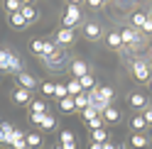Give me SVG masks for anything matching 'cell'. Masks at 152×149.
Listing matches in <instances>:
<instances>
[{
  "label": "cell",
  "mask_w": 152,
  "mask_h": 149,
  "mask_svg": "<svg viewBox=\"0 0 152 149\" xmlns=\"http://www.w3.org/2000/svg\"><path fill=\"white\" fill-rule=\"evenodd\" d=\"M150 144H152V137H150Z\"/></svg>",
  "instance_id": "7dc6e473"
},
{
  "label": "cell",
  "mask_w": 152,
  "mask_h": 149,
  "mask_svg": "<svg viewBox=\"0 0 152 149\" xmlns=\"http://www.w3.org/2000/svg\"><path fill=\"white\" fill-rule=\"evenodd\" d=\"M42 142H44V137H42L39 132H30V135H25V144H27V149H39Z\"/></svg>",
  "instance_id": "5bb4252c"
},
{
  "label": "cell",
  "mask_w": 152,
  "mask_h": 149,
  "mask_svg": "<svg viewBox=\"0 0 152 149\" xmlns=\"http://www.w3.org/2000/svg\"><path fill=\"white\" fill-rule=\"evenodd\" d=\"M83 37L96 42L98 37H101V25L98 22H86V25H83Z\"/></svg>",
  "instance_id": "7c38bea8"
},
{
  "label": "cell",
  "mask_w": 152,
  "mask_h": 149,
  "mask_svg": "<svg viewBox=\"0 0 152 149\" xmlns=\"http://www.w3.org/2000/svg\"><path fill=\"white\" fill-rule=\"evenodd\" d=\"M147 17H150V20H152V12H150V15H147Z\"/></svg>",
  "instance_id": "bcb514c9"
},
{
  "label": "cell",
  "mask_w": 152,
  "mask_h": 149,
  "mask_svg": "<svg viewBox=\"0 0 152 149\" xmlns=\"http://www.w3.org/2000/svg\"><path fill=\"white\" fill-rule=\"evenodd\" d=\"M12 56V51L10 49H0V71L5 69V64H7V59Z\"/></svg>",
  "instance_id": "d590c367"
},
{
  "label": "cell",
  "mask_w": 152,
  "mask_h": 149,
  "mask_svg": "<svg viewBox=\"0 0 152 149\" xmlns=\"http://www.w3.org/2000/svg\"><path fill=\"white\" fill-rule=\"evenodd\" d=\"M66 93H69L71 98H76V95H81V93H83V88H81V83L76 81V78H71L69 83H66Z\"/></svg>",
  "instance_id": "4316f807"
},
{
  "label": "cell",
  "mask_w": 152,
  "mask_h": 149,
  "mask_svg": "<svg viewBox=\"0 0 152 149\" xmlns=\"http://www.w3.org/2000/svg\"><path fill=\"white\" fill-rule=\"evenodd\" d=\"M98 90H101V100H106L108 105H113V98H115L113 88H108V86H98Z\"/></svg>",
  "instance_id": "4dcf8cb0"
},
{
  "label": "cell",
  "mask_w": 152,
  "mask_h": 149,
  "mask_svg": "<svg viewBox=\"0 0 152 149\" xmlns=\"http://www.w3.org/2000/svg\"><path fill=\"white\" fill-rule=\"evenodd\" d=\"M69 71H71V76H74L76 81L83 78L86 73H91V71H88V64H86V61H81V59H74V61L69 64Z\"/></svg>",
  "instance_id": "3957f363"
},
{
  "label": "cell",
  "mask_w": 152,
  "mask_h": 149,
  "mask_svg": "<svg viewBox=\"0 0 152 149\" xmlns=\"http://www.w3.org/2000/svg\"><path fill=\"white\" fill-rule=\"evenodd\" d=\"M25 149H27V147H25Z\"/></svg>",
  "instance_id": "c3c4849f"
},
{
  "label": "cell",
  "mask_w": 152,
  "mask_h": 149,
  "mask_svg": "<svg viewBox=\"0 0 152 149\" xmlns=\"http://www.w3.org/2000/svg\"><path fill=\"white\" fill-rule=\"evenodd\" d=\"M147 127H150V125L145 122L142 113H140V115H132V117H130V129H132V132H145Z\"/></svg>",
  "instance_id": "9a60e30c"
},
{
  "label": "cell",
  "mask_w": 152,
  "mask_h": 149,
  "mask_svg": "<svg viewBox=\"0 0 152 149\" xmlns=\"http://www.w3.org/2000/svg\"><path fill=\"white\" fill-rule=\"evenodd\" d=\"M142 32H147V34H152V20L147 17V22H145V27H142Z\"/></svg>",
  "instance_id": "ab89813d"
},
{
  "label": "cell",
  "mask_w": 152,
  "mask_h": 149,
  "mask_svg": "<svg viewBox=\"0 0 152 149\" xmlns=\"http://www.w3.org/2000/svg\"><path fill=\"white\" fill-rule=\"evenodd\" d=\"M130 147L132 149H147L150 147V137H145L142 132H132L130 135Z\"/></svg>",
  "instance_id": "30bf717a"
},
{
  "label": "cell",
  "mask_w": 152,
  "mask_h": 149,
  "mask_svg": "<svg viewBox=\"0 0 152 149\" xmlns=\"http://www.w3.org/2000/svg\"><path fill=\"white\" fill-rule=\"evenodd\" d=\"M103 149H118V147H115V144H113L110 139H108V142H103Z\"/></svg>",
  "instance_id": "60d3db41"
},
{
  "label": "cell",
  "mask_w": 152,
  "mask_h": 149,
  "mask_svg": "<svg viewBox=\"0 0 152 149\" xmlns=\"http://www.w3.org/2000/svg\"><path fill=\"white\" fill-rule=\"evenodd\" d=\"M54 98H56V100L69 98V93H66V86H64V83H56V88H54Z\"/></svg>",
  "instance_id": "e575fe53"
},
{
  "label": "cell",
  "mask_w": 152,
  "mask_h": 149,
  "mask_svg": "<svg viewBox=\"0 0 152 149\" xmlns=\"http://www.w3.org/2000/svg\"><path fill=\"white\" fill-rule=\"evenodd\" d=\"M7 25H10L12 30H25L27 20L22 17V12H15V15H7Z\"/></svg>",
  "instance_id": "2e32d148"
},
{
  "label": "cell",
  "mask_w": 152,
  "mask_h": 149,
  "mask_svg": "<svg viewBox=\"0 0 152 149\" xmlns=\"http://www.w3.org/2000/svg\"><path fill=\"white\" fill-rule=\"evenodd\" d=\"M88 149H103V144H96V142H91V144H88Z\"/></svg>",
  "instance_id": "7bdbcfd3"
},
{
  "label": "cell",
  "mask_w": 152,
  "mask_h": 149,
  "mask_svg": "<svg viewBox=\"0 0 152 149\" xmlns=\"http://www.w3.org/2000/svg\"><path fill=\"white\" fill-rule=\"evenodd\" d=\"M59 144H61V142H59ZM61 147H64V149H79V147H76V142H69V144H61Z\"/></svg>",
  "instance_id": "b9f144b4"
},
{
  "label": "cell",
  "mask_w": 152,
  "mask_h": 149,
  "mask_svg": "<svg viewBox=\"0 0 152 149\" xmlns=\"http://www.w3.org/2000/svg\"><path fill=\"white\" fill-rule=\"evenodd\" d=\"M145 22H147V12L137 10V12L130 15V27H135V30H142V27H145Z\"/></svg>",
  "instance_id": "e0dca14e"
},
{
  "label": "cell",
  "mask_w": 152,
  "mask_h": 149,
  "mask_svg": "<svg viewBox=\"0 0 152 149\" xmlns=\"http://www.w3.org/2000/svg\"><path fill=\"white\" fill-rule=\"evenodd\" d=\"M79 22H81V7L76 5V3H66L64 5V15H61V27L74 30Z\"/></svg>",
  "instance_id": "6da1fadb"
},
{
  "label": "cell",
  "mask_w": 152,
  "mask_h": 149,
  "mask_svg": "<svg viewBox=\"0 0 152 149\" xmlns=\"http://www.w3.org/2000/svg\"><path fill=\"white\" fill-rule=\"evenodd\" d=\"M20 12H22V17L27 20V25H32V22H37V17H39V10H37V7H34L32 3H25Z\"/></svg>",
  "instance_id": "8fae6325"
},
{
  "label": "cell",
  "mask_w": 152,
  "mask_h": 149,
  "mask_svg": "<svg viewBox=\"0 0 152 149\" xmlns=\"http://www.w3.org/2000/svg\"><path fill=\"white\" fill-rule=\"evenodd\" d=\"M130 69H132V76H135V81H140V83H150V78H152V71H150V64H147V61L135 59Z\"/></svg>",
  "instance_id": "7a4b0ae2"
},
{
  "label": "cell",
  "mask_w": 152,
  "mask_h": 149,
  "mask_svg": "<svg viewBox=\"0 0 152 149\" xmlns=\"http://www.w3.org/2000/svg\"><path fill=\"white\" fill-rule=\"evenodd\" d=\"M3 73H22V59L17 56V54H12L10 59H7V64H5V69H3Z\"/></svg>",
  "instance_id": "ba28073f"
},
{
  "label": "cell",
  "mask_w": 152,
  "mask_h": 149,
  "mask_svg": "<svg viewBox=\"0 0 152 149\" xmlns=\"http://www.w3.org/2000/svg\"><path fill=\"white\" fill-rule=\"evenodd\" d=\"M147 86H150V90H152V78H150V83H147Z\"/></svg>",
  "instance_id": "f6af8a7d"
},
{
  "label": "cell",
  "mask_w": 152,
  "mask_h": 149,
  "mask_svg": "<svg viewBox=\"0 0 152 149\" xmlns=\"http://www.w3.org/2000/svg\"><path fill=\"white\" fill-rule=\"evenodd\" d=\"M56 125H59V120H56L52 113H47L42 117V122H39V129H44V132H52V129H56Z\"/></svg>",
  "instance_id": "d6986e66"
},
{
  "label": "cell",
  "mask_w": 152,
  "mask_h": 149,
  "mask_svg": "<svg viewBox=\"0 0 152 149\" xmlns=\"http://www.w3.org/2000/svg\"><path fill=\"white\" fill-rule=\"evenodd\" d=\"M22 5H25V0H5V3H3V10H5L7 15H15V12L22 10Z\"/></svg>",
  "instance_id": "7402d4cb"
},
{
  "label": "cell",
  "mask_w": 152,
  "mask_h": 149,
  "mask_svg": "<svg viewBox=\"0 0 152 149\" xmlns=\"http://www.w3.org/2000/svg\"><path fill=\"white\" fill-rule=\"evenodd\" d=\"M88 7H91V10H101V7H103V0H88Z\"/></svg>",
  "instance_id": "f35d334b"
},
{
  "label": "cell",
  "mask_w": 152,
  "mask_h": 149,
  "mask_svg": "<svg viewBox=\"0 0 152 149\" xmlns=\"http://www.w3.org/2000/svg\"><path fill=\"white\" fill-rule=\"evenodd\" d=\"M74 103H76V113H83L86 108H91V103H88V95H86V93L76 95V98H74Z\"/></svg>",
  "instance_id": "f1b7e54d"
},
{
  "label": "cell",
  "mask_w": 152,
  "mask_h": 149,
  "mask_svg": "<svg viewBox=\"0 0 152 149\" xmlns=\"http://www.w3.org/2000/svg\"><path fill=\"white\" fill-rule=\"evenodd\" d=\"M103 120H106L108 125H118V122H120V110H118L115 105H108L106 113H103Z\"/></svg>",
  "instance_id": "4fadbf2b"
},
{
  "label": "cell",
  "mask_w": 152,
  "mask_h": 149,
  "mask_svg": "<svg viewBox=\"0 0 152 149\" xmlns=\"http://www.w3.org/2000/svg\"><path fill=\"white\" fill-rule=\"evenodd\" d=\"M7 144H10L12 149H25V147H27V144H25V132H22V129H15Z\"/></svg>",
  "instance_id": "ffe728a7"
},
{
  "label": "cell",
  "mask_w": 152,
  "mask_h": 149,
  "mask_svg": "<svg viewBox=\"0 0 152 149\" xmlns=\"http://www.w3.org/2000/svg\"><path fill=\"white\" fill-rule=\"evenodd\" d=\"M103 122H106V120H103V115H96L93 120H88V122H86V127L93 132V129H101V127H103Z\"/></svg>",
  "instance_id": "d6a6232c"
},
{
  "label": "cell",
  "mask_w": 152,
  "mask_h": 149,
  "mask_svg": "<svg viewBox=\"0 0 152 149\" xmlns=\"http://www.w3.org/2000/svg\"><path fill=\"white\" fill-rule=\"evenodd\" d=\"M128 105L132 110H145V108H150V100L142 95V93H130L128 95Z\"/></svg>",
  "instance_id": "8992f818"
},
{
  "label": "cell",
  "mask_w": 152,
  "mask_h": 149,
  "mask_svg": "<svg viewBox=\"0 0 152 149\" xmlns=\"http://www.w3.org/2000/svg\"><path fill=\"white\" fill-rule=\"evenodd\" d=\"M12 132H15V127L10 125V122H0V144H7L10 142V137H12Z\"/></svg>",
  "instance_id": "ac0fdd59"
},
{
  "label": "cell",
  "mask_w": 152,
  "mask_h": 149,
  "mask_svg": "<svg viewBox=\"0 0 152 149\" xmlns=\"http://www.w3.org/2000/svg\"><path fill=\"white\" fill-rule=\"evenodd\" d=\"M59 142L61 144H69V142H76V137H74L71 129H61V132H59Z\"/></svg>",
  "instance_id": "836d02e7"
},
{
  "label": "cell",
  "mask_w": 152,
  "mask_h": 149,
  "mask_svg": "<svg viewBox=\"0 0 152 149\" xmlns=\"http://www.w3.org/2000/svg\"><path fill=\"white\" fill-rule=\"evenodd\" d=\"M59 110H61V113H66V115H69V113H76V103H74V98L69 95V98L59 100Z\"/></svg>",
  "instance_id": "83f0119b"
},
{
  "label": "cell",
  "mask_w": 152,
  "mask_h": 149,
  "mask_svg": "<svg viewBox=\"0 0 152 149\" xmlns=\"http://www.w3.org/2000/svg\"><path fill=\"white\" fill-rule=\"evenodd\" d=\"M106 44L110 46V49H123V37H120V32H110V34L106 37Z\"/></svg>",
  "instance_id": "cb8c5ba5"
},
{
  "label": "cell",
  "mask_w": 152,
  "mask_h": 149,
  "mask_svg": "<svg viewBox=\"0 0 152 149\" xmlns=\"http://www.w3.org/2000/svg\"><path fill=\"white\" fill-rule=\"evenodd\" d=\"M10 98H12V103H17V105H30L32 103V93L25 90V88H12Z\"/></svg>",
  "instance_id": "5b68a950"
},
{
  "label": "cell",
  "mask_w": 152,
  "mask_h": 149,
  "mask_svg": "<svg viewBox=\"0 0 152 149\" xmlns=\"http://www.w3.org/2000/svg\"><path fill=\"white\" fill-rule=\"evenodd\" d=\"M37 86H39V83H37V78H34V76H30L27 71L17 73V88H25V90H30V93H32Z\"/></svg>",
  "instance_id": "277c9868"
},
{
  "label": "cell",
  "mask_w": 152,
  "mask_h": 149,
  "mask_svg": "<svg viewBox=\"0 0 152 149\" xmlns=\"http://www.w3.org/2000/svg\"><path fill=\"white\" fill-rule=\"evenodd\" d=\"M42 61H44V66H47V69L61 71V69H64V61H66V54H61V51H56L54 56H47V59H42Z\"/></svg>",
  "instance_id": "52a82bcc"
},
{
  "label": "cell",
  "mask_w": 152,
  "mask_h": 149,
  "mask_svg": "<svg viewBox=\"0 0 152 149\" xmlns=\"http://www.w3.org/2000/svg\"><path fill=\"white\" fill-rule=\"evenodd\" d=\"M49 110H47V103L44 100H32L30 103V115H47Z\"/></svg>",
  "instance_id": "603a6c76"
},
{
  "label": "cell",
  "mask_w": 152,
  "mask_h": 149,
  "mask_svg": "<svg viewBox=\"0 0 152 149\" xmlns=\"http://www.w3.org/2000/svg\"><path fill=\"white\" fill-rule=\"evenodd\" d=\"M91 142H96V144L108 142V129H106V127H101V129H93V132H91Z\"/></svg>",
  "instance_id": "484cf974"
},
{
  "label": "cell",
  "mask_w": 152,
  "mask_h": 149,
  "mask_svg": "<svg viewBox=\"0 0 152 149\" xmlns=\"http://www.w3.org/2000/svg\"><path fill=\"white\" fill-rule=\"evenodd\" d=\"M120 37H123V44H135L137 42V30L135 27H123Z\"/></svg>",
  "instance_id": "44dd1931"
},
{
  "label": "cell",
  "mask_w": 152,
  "mask_h": 149,
  "mask_svg": "<svg viewBox=\"0 0 152 149\" xmlns=\"http://www.w3.org/2000/svg\"><path fill=\"white\" fill-rule=\"evenodd\" d=\"M96 115H98V113H96V108H86V110H83V113H81V117H83V122H88V120H93Z\"/></svg>",
  "instance_id": "8d00e7d4"
},
{
  "label": "cell",
  "mask_w": 152,
  "mask_h": 149,
  "mask_svg": "<svg viewBox=\"0 0 152 149\" xmlns=\"http://www.w3.org/2000/svg\"><path fill=\"white\" fill-rule=\"evenodd\" d=\"M30 51L34 54V56L42 59V54H44V39H32L30 42Z\"/></svg>",
  "instance_id": "f546056e"
},
{
  "label": "cell",
  "mask_w": 152,
  "mask_h": 149,
  "mask_svg": "<svg viewBox=\"0 0 152 149\" xmlns=\"http://www.w3.org/2000/svg\"><path fill=\"white\" fill-rule=\"evenodd\" d=\"M54 88H56V81H42L39 83V90L44 95H54Z\"/></svg>",
  "instance_id": "1f68e13d"
},
{
  "label": "cell",
  "mask_w": 152,
  "mask_h": 149,
  "mask_svg": "<svg viewBox=\"0 0 152 149\" xmlns=\"http://www.w3.org/2000/svg\"><path fill=\"white\" fill-rule=\"evenodd\" d=\"M54 42H56V46H66V44H71L74 42V30H66V27H61L59 32L54 34Z\"/></svg>",
  "instance_id": "9c48e42d"
},
{
  "label": "cell",
  "mask_w": 152,
  "mask_h": 149,
  "mask_svg": "<svg viewBox=\"0 0 152 149\" xmlns=\"http://www.w3.org/2000/svg\"><path fill=\"white\" fill-rule=\"evenodd\" d=\"M142 117H145V122L152 127V105L150 108H145V110H142Z\"/></svg>",
  "instance_id": "74e56055"
},
{
  "label": "cell",
  "mask_w": 152,
  "mask_h": 149,
  "mask_svg": "<svg viewBox=\"0 0 152 149\" xmlns=\"http://www.w3.org/2000/svg\"><path fill=\"white\" fill-rule=\"evenodd\" d=\"M79 83H81V88H83V93H88V90H93L98 86L96 83V78H93V73H86L83 78H79Z\"/></svg>",
  "instance_id": "d4e9b609"
},
{
  "label": "cell",
  "mask_w": 152,
  "mask_h": 149,
  "mask_svg": "<svg viewBox=\"0 0 152 149\" xmlns=\"http://www.w3.org/2000/svg\"><path fill=\"white\" fill-rule=\"evenodd\" d=\"M52 149H64V147H61V144H59V142H56V144H54V147H52Z\"/></svg>",
  "instance_id": "ee69618b"
}]
</instances>
